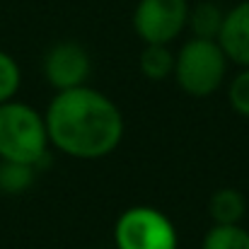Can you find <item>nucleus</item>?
<instances>
[{"label":"nucleus","instance_id":"nucleus-4","mask_svg":"<svg viewBox=\"0 0 249 249\" xmlns=\"http://www.w3.org/2000/svg\"><path fill=\"white\" fill-rule=\"evenodd\" d=\"M116 249H177L179 237L174 223L162 211L133 206L124 211L114 225Z\"/></svg>","mask_w":249,"mask_h":249},{"label":"nucleus","instance_id":"nucleus-5","mask_svg":"<svg viewBox=\"0 0 249 249\" xmlns=\"http://www.w3.org/2000/svg\"><path fill=\"white\" fill-rule=\"evenodd\" d=\"M186 0H138L133 29L143 44H172L189 24Z\"/></svg>","mask_w":249,"mask_h":249},{"label":"nucleus","instance_id":"nucleus-2","mask_svg":"<svg viewBox=\"0 0 249 249\" xmlns=\"http://www.w3.org/2000/svg\"><path fill=\"white\" fill-rule=\"evenodd\" d=\"M49 131L44 114L10 99L0 104V160L36 167L49 158Z\"/></svg>","mask_w":249,"mask_h":249},{"label":"nucleus","instance_id":"nucleus-6","mask_svg":"<svg viewBox=\"0 0 249 249\" xmlns=\"http://www.w3.org/2000/svg\"><path fill=\"white\" fill-rule=\"evenodd\" d=\"M44 78L53 89H73L87 85L92 61L83 44L78 41H58L44 56Z\"/></svg>","mask_w":249,"mask_h":249},{"label":"nucleus","instance_id":"nucleus-10","mask_svg":"<svg viewBox=\"0 0 249 249\" xmlns=\"http://www.w3.org/2000/svg\"><path fill=\"white\" fill-rule=\"evenodd\" d=\"M138 66L148 80L160 83L174 73V53L169 51L167 44H145V49L141 51Z\"/></svg>","mask_w":249,"mask_h":249},{"label":"nucleus","instance_id":"nucleus-3","mask_svg":"<svg viewBox=\"0 0 249 249\" xmlns=\"http://www.w3.org/2000/svg\"><path fill=\"white\" fill-rule=\"evenodd\" d=\"M228 56L218 39L191 36L174 53V80L189 97H211L218 92L228 75Z\"/></svg>","mask_w":249,"mask_h":249},{"label":"nucleus","instance_id":"nucleus-12","mask_svg":"<svg viewBox=\"0 0 249 249\" xmlns=\"http://www.w3.org/2000/svg\"><path fill=\"white\" fill-rule=\"evenodd\" d=\"M34 169L29 165H17V162H2L0 160V191L7 194H19L32 186L34 181Z\"/></svg>","mask_w":249,"mask_h":249},{"label":"nucleus","instance_id":"nucleus-1","mask_svg":"<svg viewBox=\"0 0 249 249\" xmlns=\"http://www.w3.org/2000/svg\"><path fill=\"white\" fill-rule=\"evenodd\" d=\"M49 143L68 158L99 160L111 155L124 138L119 107L92 87L56 92L44 111Z\"/></svg>","mask_w":249,"mask_h":249},{"label":"nucleus","instance_id":"nucleus-14","mask_svg":"<svg viewBox=\"0 0 249 249\" xmlns=\"http://www.w3.org/2000/svg\"><path fill=\"white\" fill-rule=\"evenodd\" d=\"M228 99L230 107L240 114L249 119V68H242L228 85Z\"/></svg>","mask_w":249,"mask_h":249},{"label":"nucleus","instance_id":"nucleus-13","mask_svg":"<svg viewBox=\"0 0 249 249\" xmlns=\"http://www.w3.org/2000/svg\"><path fill=\"white\" fill-rule=\"evenodd\" d=\"M19 85H22V73H19L17 61L7 51L0 49V104L15 99Z\"/></svg>","mask_w":249,"mask_h":249},{"label":"nucleus","instance_id":"nucleus-11","mask_svg":"<svg viewBox=\"0 0 249 249\" xmlns=\"http://www.w3.org/2000/svg\"><path fill=\"white\" fill-rule=\"evenodd\" d=\"M201 249H249V232L242 225H213Z\"/></svg>","mask_w":249,"mask_h":249},{"label":"nucleus","instance_id":"nucleus-7","mask_svg":"<svg viewBox=\"0 0 249 249\" xmlns=\"http://www.w3.org/2000/svg\"><path fill=\"white\" fill-rule=\"evenodd\" d=\"M218 44L230 63L249 68V0L237 2L225 12Z\"/></svg>","mask_w":249,"mask_h":249},{"label":"nucleus","instance_id":"nucleus-8","mask_svg":"<svg viewBox=\"0 0 249 249\" xmlns=\"http://www.w3.org/2000/svg\"><path fill=\"white\" fill-rule=\"evenodd\" d=\"M208 213L213 218V225H240L247 215V198L237 189H218L208 198Z\"/></svg>","mask_w":249,"mask_h":249},{"label":"nucleus","instance_id":"nucleus-9","mask_svg":"<svg viewBox=\"0 0 249 249\" xmlns=\"http://www.w3.org/2000/svg\"><path fill=\"white\" fill-rule=\"evenodd\" d=\"M225 19V10L215 2H198L189 10V29L198 39H218Z\"/></svg>","mask_w":249,"mask_h":249}]
</instances>
